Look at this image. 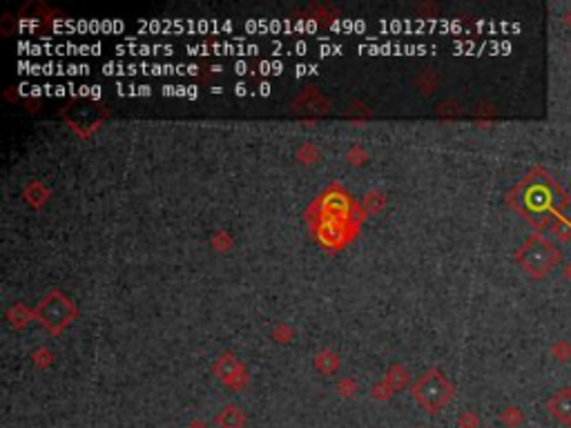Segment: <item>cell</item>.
Segmentation results:
<instances>
[{"label":"cell","mask_w":571,"mask_h":428,"mask_svg":"<svg viewBox=\"0 0 571 428\" xmlns=\"http://www.w3.org/2000/svg\"><path fill=\"white\" fill-rule=\"evenodd\" d=\"M506 201L536 230L551 227V223L569 208V192L551 176L545 167H533L518 186L506 194Z\"/></svg>","instance_id":"6da1fadb"},{"label":"cell","mask_w":571,"mask_h":428,"mask_svg":"<svg viewBox=\"0 0 571 428\" xmlns=\"http://www.w3.org/2000/svg\"><path fill=\"white\" fill-rule=\"evenodd\" d=\"M516 261L531 279H545L562 261V252L551 239L536 232L522 241L516 252Z\"/></svg>","instance_id":"7a4b0ae2"},{"label":"cell","mask_w":571,"mask_h":428,"mask_svg":"<svg viewBox=\"0 0 571 428\" xmlns=\"http://www.w3.org/2000/svg\"><path fill=\"white\" fill-rule=\"evenodd\" d=\"M415 397H418V402L431 410V412H436L440 408H444L446 404L451 402V397H453V388L451 384L446 381L440 373H426L422 379H420V384L415 386Z\"/></svg>","instance_id":"3957f363"},{"label":"cell","mask_w":571,"mask_h":428,"mask_svg":"<svg viewBox=\"0 0 571 428\" xmlns=\"http://www.w3.org/2000/svg\"><path fill=\"white\" fill-rule=\"evenodd\" d=\"M547 410L558 424L571 426V386L553 390V395L547 400Z\"/></svg>","instance_id":"277c9868"},{"label":"cell","mask_w":571,"mask_h":428,"mask_svg":"<svg viewBox=\"0 0 571 428\" xmlns=\"http://www.w3.org/2000/svg\"><path fill=\"white\" fill-rule=\"evenodd\" d=\"M549 230L553 232V239H558L562 243H569L571 241V219L567 217V214H560V217L551 223Z\"/></svg>","instance_id":"5b68a950"},{"label":"cell","mask_w":571,"mask_h":428,"mask_svg":"<svg viewBox=\"0 0 571 428\" xmlns=\"http://www.w3.org/2000/svg\"><path fill=\"white\" fill-rule=\"evenodd\" d=\"M551 357L560 364H567L571 361V344L565 342V339H558L553 346H551Z\"/></svg>","instance_id":"8992f818"},{"label":"cell","mask_w":571,"mask_h":428,"mask_svg":"<svg viewBox=\"0 0 571 428\" xmlns=\"http://www.w3.org/2000/svg\"><path fill=\"white\" fill-rule=\"evenodd\" d=\"M562 274H565V279H567V281L571 283V261H567V264H565V270H562Z\"/></svg>","instance_id":"52a82bcc"},{"label":"cell","mask_w":571,"mask_h":428,"mask_svg":"<svg viewBox=\"0 0 571 428\" xmlns=\"http://www.w3.org/2000/svg\"><path fill=\"white\" fill-rule=\"evenodd\" d=\"M562 23H565V25H567V27L571 29V7H569V9L565 11V16H562Z\"/></svg>","instance_id":"ba28073f"},{"label":"cell","mask_w":571,"mask_h":428,"mask_svg":"<svg viewBox=\"0 0 571 428\" xmlns=\"http://www.w3.org/2000/svg\"><path fill=\"white\" fill-rule=\"evenodd\" d=\"M190 428H206V426H204V424H192Z\"/></svg>","instance_id":"9c48e42d"},{"label":"cell","mask_w":571,"mask_h":428,"mask_svg":"<svg viewBox=\"0 0 571 428\" xmlns=\"http://www.w3.org/2000/svg\"><path fill=\"white\" fill-rule=\"evenodd\" d=\"M569 58H571V47H569Z\"/></svg>","instance_id":"30bf717a"}]
</instances>
